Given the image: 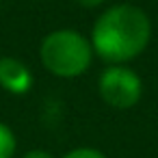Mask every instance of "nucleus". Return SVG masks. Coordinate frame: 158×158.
<instances>
[{"label":"nucleus","instance_id":"obj_2","mask_svg":"<svg viewBox=\"0 0 158 158\" xmlns=\"http://www.w3.org/2000/svg\"><path fill=\"white\" fill-rule=\"evenodd\" d=\"M41 63L44 67L61 78H76L87 72L91 65L93 48L91 44L76 31L63 28L50 33L41 41Z\"/></svg>","mask_w":158,"mask_h":158},{"label":"nucleus","instance_id":"obj_5","mask_svg":"<svg viewBox=\"0 0 158 158\" xmlns=\"http://www.w3.org/2000/svg\"><path fill=\"white\" fill-rule=\"evenodd\" d=\"M15 154V136L9 126L0 123V158H13Z\"/></svg>","mask_w":158,"mask_h":158},{"label":"nucleus","instance_id":"obj_1","mask_svg":"<svg viewBox=\"0 0 158 158\" xmlns=\"http://www.w3.org/2000/svg\"><path fill=\"white\" fill-rule=\"evenodd\" d=\"M149 37L152 24L145 11L132 5H117L106 9L93 24L91 48L100 59L117 65L139 56Z\"/></svg>","mask_w":158,"mask_h":158},{"label":"nucleus","instance_id":"obj_3","mask_svg":"<svg viewBox=\"0 0 158 158\" xmlns=\"http://www.w3.org/2000/svg\"><path fill=\"white\" fill-rule=\"evenodd\" d=\"M100 95L113 108H132L141 100V78L121 65H113L100 76Z\"/></svg>","mask_w":158,"mask_h":158},{"label":"nucleus","instance_id":"obj_8","mask_svg":"<svg viewBox=\"0 0 158 158\" xmlns=\"http://www.w3.org/2000/svg\"><path fill=\"white\" fill-rule=\"evenodd\" d=\"M76 2H78L80 7H89V9H91V7H98V5H102L104 0H76Z\"/></svg>","mask_w":158,"mask_h":158},{"label":"nucleus","instance_id":"obj_7","mask_svg":"<svg viewBox=\"0 0 158 158\" xmlns=\"http://www.w3.org/2000/svg\"><path fill=\"white\" fill-rule=\"evenodd\" d=\"M22 158H52V154L46 152V149H31V152H26Z\"/></svg>","mask_w":158,"mask_h":158},{"label":"nucleus","instance_id":"obj_4","mask_svg":"<svg viewBox=\"0 0 158 158\" xmlns=\"http://www.w3.org/2000/svg\"><path fill=\"white\" fill-rule=\"evenodd\" d=\"M0 87L9 93L24 95L33 87V74L20 59L0 56Z\"/></svg>","mask_w":158,"mask_h":158},{"label":"nucleus","instance_id":"obj_6","mask_svg":"<svg viewBox=\"0 0 158 158\" xmlns=\"http://www.w3.org/2000/svg\"><path fill=\"white\" fill-rule=\"evenodd\" d=\"M63 158H106V156L100 149H93V147H78V149L67 152Z\"/></svg>","mask_w":158,"mask_h":158}]
</instances>
